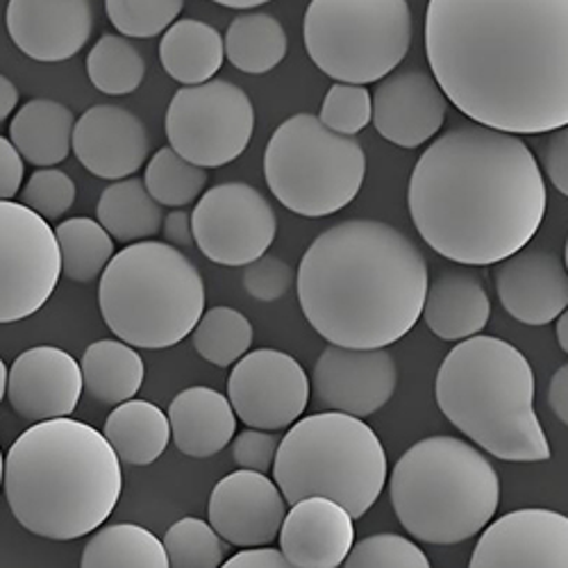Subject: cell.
<instances>
[{"label": "cell", "mask_w": 568, "mask_h": 568, "mask_svg": "<svg viewBox=\"0 0 568 568\" xmlns=\"http://www.w3.org/2000/svg\"><path fill=\"white\" fill-rule=\"evenodd\" d=\"M3 466H6V457H3V450H0V485H3Z\"/></svg>", "instance_id": "db71d44e"}, {"label": "cell", "mask_w": 568, "mask_h": 568, "mask_svg": "<svg viewBox=\"0 0 568 568\" xmlns=\"http://www.w3.org/2000/svg\"><path fill=\"white\" fill-rule=\"evenodd\" d=\"M505 312L526 325H548L568 307L566 264L546 248H520L494 264Z\"/></svg>", "instance_id": "7402d4cb"}, {"label": "cell", "mask_w": 568, "mask_h": 568, "mask_svg": "<svg viewBox=\"0 0 568 568\" xmlns=\"http://www.w3.org/2000/svg\"><path fill=\"white\" fill-rule=\"evenodd\" d=\"M55 240L60 246L62 275L71 282H93L103 275L114 257V240L105 227L87 216H73L58 225Z\"/></svg>", "instance_id": "d6a6232c"}, {"label": "cell", "mask_w": 568, "mask_h": 568, "mask_svg": "<svg viewBox=\"0 0 568 568\" xmlns=\"http://www.w3.org/2000/svg\"><path fill=\"white\" fill-rule=\"evenodd\" d=\"M298 303L316 333L344 348H389L418 323L428 262L405 232L353 219L318 234L298 266Z\"/></svg>", "instance_id": "3957f363"}, {"label": "cell", "mask_w": 568, "mask_h": 568, "mask_svg": "<svg viewBox=\"0 0 568 568\" xmlns=\"http://www.w3.org/2000/svg\"><path fill=\"white\" fill-rule=\"evenodd\" d=\"M19 105V89L17 84L0 73V121H6Z\"/></svg>", "instance_id": "681fc988"}, {"label": "cell", "mask_w": 568, "mask_h": 568, "mask_svg": "<svg viewBox=\"0 0 568 568\" xmlns=\"http://www.w3.org/2000/svg\"><path fill=\"white\" fill-rule=\"evenodd\" d=\"M294 280H296L294 268L275 255H262L255 262L244 266V290L255 301H262V303L280 301L292 290Z\"/></svg>", "instance_id": "b9f144b4"}, {"label": "cell", "mask_w": 568, "mask_h": 568, "mask_svg": "<svg viewBox=\"0 0 568 568\" xmlns=\"http://www.w3.org/2000/svg\"><path fill=\"white\" fill-rule=\"evenodd\" d=\"M221 568H296L287 559L282 557L280 550L275 548H246L242 552H236L230 557Z\"/></svg>", "instance_id": "bcb514c9"}, {"label": "cell", "mask_w": 568, "mask_h": 568, "mask_svg": "<svg viewBox=\"0 0 568 568\" xmlns=\"http://www.w3.org/2000/svg\"><path fill=\"white\" fill-rule=\"evenodd\" d=\"M420 316L430 333L444 342H464L480 335L491 316L485 282L466 266L444 268L428 282Z\"/></svg>", "instance_id": "cb8c5ba5"}, {"label": "cell", "mask_w": 568, "mask_h": 568, "mask_svg": "<svg viewBox=\"0 0 568 568\" xmlns=\"http://www.w3.org/2000/svg\"><path fill=\"white\" fill-rule=\"evenodd\" d=\"M212 3L230 8V10H253V8L271 3V0H212Z\"/></svg>", "instance_id": "f907efd6"}, {"label": "cell", "mask_w": 568, "mask_h": 568, "mask_svg": "<svg viewBox=\"0 0 568 568\" xmlns=\"http://www.w3.org/2000/svg\"><path fill=\"white\" fill-rule=\"evenodd\" d=\"M310 60L335 82H381L412 45L407 0H312L305 12Z\"/></svg>", "instance_id": "30bf717a"}, {"label": "cell", "mask_w": 568, "mask_h": 568, "mask_svg": "<svg viewBox=\"0 0 568 568\" xmlns=\"http://www.w3.org/2000/svg\"><path fill=\"white\" fill-rule=\"evenodd\" d=\"M207 169L182 160L171 146L160 149L153 160H149L144 186L151 199L166 207L192 205L203 196L207 186Z\"/></svg>", "instance_id": "d590c367"}, {"label": "cell", "mask_w": 568, "mask_h": 568, "mask_svg": "<svg viewBox=\"0 0 568 568\" xmlns=\"http://www.w3.org/2000/svg\"><path fill=\"white\" fill-rule=\"evenodd\" d=\"M468 568H568V518L552 509H516L483 530Z\"/></svg>", "instance_id": "2e32d148"}, {"label": "cell", "mask_w": 568, "mask_h": 568, "mask_svg": "<svg viewBox=\"0 0 568 568\" xmlns=\"http://www.w3.org/2000/svg\"><path fill=\"white\" fill-rule=\"evenodd\" d=\"M223 60V34L205 21L180 19L162 32L160 62L184 87L214 80Z\"/></svg>", "instance_id": "4316f807"}, {"label": "cell", "mask_w": 568, "mask_h": 568, "mask_svg": "<svg viewBox=\"0 0 568 568\" xmlns=\"http://www.w3.org/2000/svg\"><path fill=\"white\" fill-rule=\"evenodd\" d=\"M171 149L201 169H219L248 149L255 130V108L248 93L227 80L182 87L166 110Z\"/></svg>", "instance_id": "8fae6325"}, {"label": "cell", "mask_w": 568, "mask_h": 568, "mask_svg": "<svg viewBox=\"0 0 568 568\" xmlns=\"http://www.w3.org/2000/svg\"><path fill=\"white\" fill-rule=\"evenodd\" d=\"M407 205L435 253L459 266H494L535 240L546 182L518 134L464 121L418 158Z\"/></svg>", "instance_id": "7a4b0ae2"}, {"label": "cell", "mask_w": 568, "mask_h": 568, "mask_svg": "<svg viewBox=\"0 0 568 568\" xmlns=\"http://www.w3.org/2000/svg\"><path fill=\"white\" fill-rule=\"evenodd\" d=\"M75 116L51 99L28 101L10 123V141L23 162L49 169L64 162L71 153Z\"/></svg>", "instance_id": "484cf974"}, {"label": "cell", "mask_w": 568, "mask_h": 568, "mask_svg": "<svg viewBox=\"0 0 568 568\" xmlns=\"http://www.w3.org/2000/svg\"><path fill=\"white\" fill-rule=\"evenodd\" d=\"M71 149L97 178L125 180L149 162L151 136L134 112L119 105H93L75 121Z\"/></svg>", "instance_id": "ffe728a7"}, {"label": "cell", "mask_w": 568, "mask_h": 568, "mask_svg": "<svg viewBox=\"0 0 568 568\" xmlns=\"http://www.w3.org/2000/svg\"><path fill=\"white\" fill-rule=\"evenodd\" d=\"M75 194V182L69 173L55 166L37 169L21 189V205L43 221H58L73 207Z\"/></svg>", "instance_id": "60d3db41"}, {"label": "cell", "mask_w": 568, "mask_h": 568, "mask_svg": "<svg viewBox=\"0 0 568 568\" xmlns=\"http://www.w3.org/2000/svg\"><path fill=\"white\" fill-rule=\"evenodd\" d=\"M169 425L175 448L196 459L219 455L236 433L230 400L210 387H189L169 405Z\"/></svg>", "instance_id": "d4e9b609"}, {"label": "cell", "mask_w": 568, "mask_h": 568, "mask_svg": "<svg viewBox=\"0 0 568 568\" xmlns=\"http://www.w3.org/2000/svg\"><path fill=\"white\" fill-rule=\"evenodd\" d=\"M373 105L364 84L335 82L327 89L318 121L342 136H355L371 123Z\"/></svg>", "instance_id": "ab89813d"}, {"label": "cell", "mask_w": 568, "mask_h": 568, "mask_svg": "<svg viewBox=\"0 0 568 568\" xmlns=\"http://www.w3.org/2000/svg\"><path fill=\"white\" fill-rule=\"evenodd\" d=\"M366 155L355 136L327 130L314 114H296L271 136L264 178L290 212L321 219L348 207L364 184Z\"/></svg>", "instance_id": "9c48e42d"}, {"label": "cell", "mask_w": 568, "mask_h": 568, "mask_svg": "<svg viewBox=\"0 0 568 568\" xmlns=\"http://www.w3.org/2000/svg\"><path fill=\"white\" fill-rule=\"evenodd\" d=\"M280 439L282 437L275 433L255 430V428L244 430L232 442V459L244 470H255L266 476V473L273 468Z\"/></svg>", "instance_id": "7bdbcfd3"}, {"label": "cell", "mask_w": 568, "mask_h": 568, "mask_svg": "<svg viewBox=\"0 0 568 568\" xmlns=\"http://www.w3.org/2000/svg\"><path fill=\"white\" fill-rule=\"evenodd\" d=\"M162 232L166 244L175 248H192L194 246V230H192V214L184 210H173L162 221Z\"/></svg>", "instance_id": "7dc6e473"}, {"label": "cell", "mask_w": 568, "mask_h": 568, "mask_svg": "<svg viewBox=\"0 0 568 568\" xmlns=\"http://www.w3.org/2000/svg\"><path fill=\"white\" fill-rule=\"evenodd\" d=\"M184 8V0H105L110 23L134 39L162 34Z\"/></svg>", "instance_id": "74e56055"}, {"label": "cell", "mask_w": 568, "mask_h": 568, "mask_svg": "<svg viewBox=\"0 0 568 568\" xmlns=\"http://www.w3.org/2000/svg\"><path fill=\"white\" fill-rule=\"evenodd\" d=\"M62 275L55 230L14 201H0V325L37 314Z\"/></svg>", "instance_id": "7c38bea8"}, {"label": "cell", "mask_w": 568, "mask_h": 568, "mask_svg": "<svg viewBox=\"0 0 568 568\" xmlns=\"http://www.w3.org/2000/svg\"><path fill=\"white\" fill-rule=\"evenodd\" d=\"M99 223L121 244L146 242L162 230V205L151 199L144 180L125 178L110 184L97 205Z\"/></svg>", "instance_id": "f546056e"}, {"label": "cell", "mask_w": 568, "mask_h": 568, "mask_svg": "<svg viewBox=\"0 0 568 568\" xmlns=\"http://www.w3.org/2000/svg\"><path fill=\"white\" fill-rule=\"evenodd\" d=\"M169 568H221L227 544L203 518H180L164 535Z\"/></svg>", "instance_id": "8d00e7d4"}, {"label": "cell", "mask_w": 568, "mask_h": 568, "mask_svg": "<svg viewBox=\"0 0 568 568\" xmlns=\"http://www.w3.org/2000/svg\"><path fill=\"white\" fill-rule=\"evenodd\" d=\"M82 392L101 405H121L144 385L141 355L121 339L93 342L82 355Z\"/></svg>", "instance_id": "f1b7e54d"}, {"label": "cell", "mask_w": 568, "mask_h": 568, "mask_svg": "<svg viewBox=\"0 0 568 568\" xmlns=\"http://www.w3.org/2000/svg\"><path fill=\"white\" fill-rule=\"evenodd\" d=\"M537 158L552 180L555 189L566 196L568 194V132L566 128H557L552 132H544L537 144Z\"/></svg>", "instance_id": "ee69618b"}, {"label": "cell", "mask_w": 568, "mask_h": 568, "mask_svg": "<svg viewBox=\"0 0 568 568\" xmlns=\"http://www.w3.org/2000/svg\"><path fill=\"white\" fill-rule=\"evenodd\" d=\"M535 371L505 339L476 335L442 362L435 396L455 428L503 462H546L548 437L535 412Z\"/></svg>", "instance_id": "5b68a950"}, {"label": "cell", "mask_w": 568, "mask_h": 568, "mask_svg": "<svg viewBox=\"0 0 568 568\" xmlns=\"http://www.w3.org/2000/svg\"><path fill=\"white\" fill-rule=\"evenodd\" d=\"M287 516L277 485L255 470H234L221 478L210 496L207 524L214 532L236 548H264L277 539Z\"/></svg>", "instance_id": "e0dca14e"}, {"label": "cell", "mask_w": 568, "mask_h": 568, "mask_svg": "<svg viewBox=\"0 0 568 568\" xmlns=\"http://www.w3.org/2000/svg\"><path fill=\"white\" fill-rule=\"evenodd\" d=\"M557 325H555V333H557V342H559V348L564 353H568V314L561 312L557 318Z\"/></svg>", "instance_id": "816d5d0a"}, {"label": "cell", "mask_w": 568, "mask_h": 568, "mask_svg": "<svg viewBox=\"0 0 568 568\" xmlns=\"http://www.w3.org/2000/svg\"><path fill=\"white\" fill-rule=\"evenodd\" d=\"M80 568H169V559L164 544L151 530L116 524L87 541Z\"/></svg>", "instance_id": "1f68e13d"}, {"label": "cell", "mask_w": 568, "mask_h": 568, "mask_svg": "<svg viewBox=\"0 0 568 568\" xmlns=\"http://www.w3.org/2000/svg\"><path fill=\"white\" fill-rule=\"evenodd\" d=\"M196 353L219 366L227 368L240 362L253 346L251 321L232 307H212L203 312L201 321L192 329Z\"/></svg>", "instance_id": "e575fe53"}, {"label": "cell", "mask_w": 568, "mask_h": 568, "mask_svg": "<svg viewBox=\"0 0 568 568\" xmlns=\"http://www.w3.org/2000/svg\"><path fill=\"white\" fill-rule=\"evenodd\" d=\"M425 53L473 123L544 134L568 123V0H430Z\"/></svg>", "instance_id": "6da1fadb"}, {"label": "cell", "mask_w": 568, "mask_h": 568, "mask_svg": "<svg viewBox=\"0 0 568 568\" xmlns=\"http://www.w3.org/2000/svg\"><path fill=\"white\" fill-rule=\"evenodd\" d=\"M103 437L121 464L149 466L162 457L171 442L169 416L149 400L130 398L112 409Z\"/></svg>", "instance_id": "83f0119b"}, {"label": "cell", "mask_w": 568, "mask_h": 568, "mask_svg": "<svg viewBox=\"0 0 568 568\" xmlns=\"http://www.w3.org/2000/svg\"><path fill=\"white\" fill-rule=\"evenodd\" d=\"M389 496L400 526L414 539L455 546L491 524L500 505V478L476 446L437 435L400 455Z\"/></svg>", "instance_id": "8992f818"}, {"label": "cell", "mask_w": 568, "mask_h": 568, "mask_svg": "<svg viewBox=\"0 0 568 568\" xmlns=\"http://www.w3.org/2000/svg\"><path fill=\"white\" fill-rule=\"evenodd\" d=\"M194 244L221 266H246L271 248L277 221L271 203L246 182L207 189L192 212Z\"/></svg>", "instance_id": "4fadbf2b"}, {"label": "cell", "mask_w": 568, "mask_h": 568, "mask_svg": "<svg viewBox=\"0 0 568 568\" xmlns=\"http://www.w3.org/2000/svg\"><path fill=\"white\" fill-rule=\"evenodd\" d=\"M3 487L28 532L71 541L97 532L112 516L123 473L103 433L64 416L34 423L12 444Z\"/></svg>", "instance_id": "277c9868"}, {"label": "cell", "mask_w": 568, "mask_h": 568, "mask_svg": "<svg viewBox=\"0 0 568 568\" xmlns=\"http://www.w3.org/2000/svg\"><path fill=\"white\" fill-rule=\"evenodd\" d=\"M87 75L108 97H128L144 82L146 62L128 37L103 34L87 55Z\"/></svg>", "instance_id": "836d02e7"}, {"label": "cell", "mask_w": 568, "mask_h": 568, "mask_svg": "<svg viewBox=\"0 0 568 568\" xmlns=\"http://www.w3.org/2000/svg\"><path fill=\"white\" fill-rule=\"evenodd\" d=\"M371 105L375 130L400 149L428 144L448 114V99L433 73L416 67L392 71L377 82Z\"/></svg>", "instance_id": "ac0fdd59"}, {"label": "cell", "mask_w": 568, "mask_h": 568, "mask_svg": "<svg viewBox=\"0 0 568 568\" xmlns=\"http://www.w3.org/2000/svg\"><path fill=\"white\" fill-rule=\"evenodd\" d=\"M26 162L12 146V141L0 136V201H12L23 184Z\"/></svg>", "instance_id": "f6af8a7d"}, {"label": "cell", "mask_w": 568, "mask_h": 568, "mask_svg": "<svg viewBox=\"0 0 568 568\" xmlns=\"http://www.w3.org/2000/svg\"><path fill=\"white\" fill-rule=\"evenodd\" d=\"M99 305L123 344L162 351L192 335L205 312V284L180 248L146 240L114 253L101 275Z\"/></svg>", "instance_id": "52a82bcc"}, {"label": "cell", "mask_w": 568, "mask_h": 568, "mask_svg": "<svg viewBox=\"0 0 568 568\" xmlns=\"http://www.w3.org/2000/svg\"><path fill=\"white\" fill-rule=\"evenodd\" d=\"M234 416L248 428L280 433L303 416L310 403V377L292 355L260 348L234 364L227 381Z\"/></svg>", "instance_id": "5bb4252c"}, {"label": "cell", "mask_w": 568, "mask_h": 568, "mask_svg": "<svg viewBox=\"0 0 568 568\" xmlns=\"http://www.w3.org/2000/svg\"><path fill=\"white\" fill-rule=\"evenodd\" d=\"M271 470L287 505L323 496L359 518L387 485V455L362 418L318 412L298 418L280 439Z\"/></svg>", "instance_id": "ba28073f"}, {"label": "cell", "mask_w": 568, "mask_h": 568, "mask_svg": "<svg viewBox=\"0 0 568 568\" xmlns=\"http://www.w3.org/2000/svg\"><path fill=\"white\" fill-rule=\"evenodd\" d=\"M93 0H10L6 23L30 60L55 64L75 58L93 32Z\"/></svg>", "instance_id": "d6986e66"}, {"label": "cell", "mask_w": 568, "mask_h": 568, "mask_svg": "<svg viewBox=\"0 0 568 568\" xmlns=\"http://www.w3.org/2000/svg\"><path fill=\"white\" fill-rule=\"evenodd\" d=\"M344 568H433L428 555L403 535L381 532L353 544Z\"/></svg>", "instance_id": "f35d334b"}, {"label": "cell", "mask_w": 568, "mask_h": 568, "mask_svg": "<svg viewBox=\"0 0 568 568\" xmlns=\"http://www.w3.org/2000/svg\"><path fill=\"white\" fill-rule=\"evenodd\" d=\"M548 405L561 423H568V366L566 364L559 366V371L552 375L550 387H548Z\"/></svg>", "instance_id": "c3c4849f"}, {"label": "cell", "mask_w": 568, "mask_h": 568, "mask_svg": "<svg viewBox=\"0 0 568 568\" xmlns=\"http://www.w3.org/2000/svg\"><path fill=\"white\" fill-rule=\"evenodd\" d=\"M287 32L282 23L264 12L240 14L230 23L223 39L230 64L251 75L273 71L287 55Z\"/></svg>", "instance_id": "4dcf8cb0"}, {"label": "cell", "mask_w": 568, "mask_h": 568, "mask_svg": "<svg viewBox=\"0 0 568 568\" xmlns=\"http://www.w3.org/2000/svg\"><path fill=\"white\" fill-rule=\"evenodd\" d=\"M6 392H8V366L3 359H0V403H3Z\"/></svg>", "instance_id": "f5cc1de1"}, {"label": "cell", "mask_w": 568, "mask_h": 568, "mask_svg": "<svg viewBox=\"0 0 568 568\" xmlns=\"http://www.w3.org/2000/svg\"><path fill=\"white\" fill-rule=\"evenodd\" d=\"M6 396L26 420L41 423L71 416L82 396L80 364L55 346L30 348L8 368Z\"/></svg>", "instance_id": "44dd1931"}, {"label": "cell", "mask_w": 568, "mask_h": 568, "mask_svg": "<svg viewBox=\"0 0 568 568\" xmlns=\"http://www.w3.org/2000/svg\"><path fill=\"white\" fill-rule=\"evenodd\" d=\"M398 366L385 348H344L329 344L314 364L310 396L323 412L366 418L396 394Z\"/></svg>", "instance_id": "9a60e30c"}, {"label": "cell", "mask_w": 568, "mask_h": 568, "mask_svg": "<svg viewBox=\"0 0 568 568\" xmlns=\"http://www.w3.org/2000/svg\"><path fill=\"white\" fill-rule=\"evenodd\" d=\"M353 520L335 500L303 498L282 520L280 552L296 568H339L355 544Z\"/></svg>", "instance_id": "603a6c76"}]
</instances>
